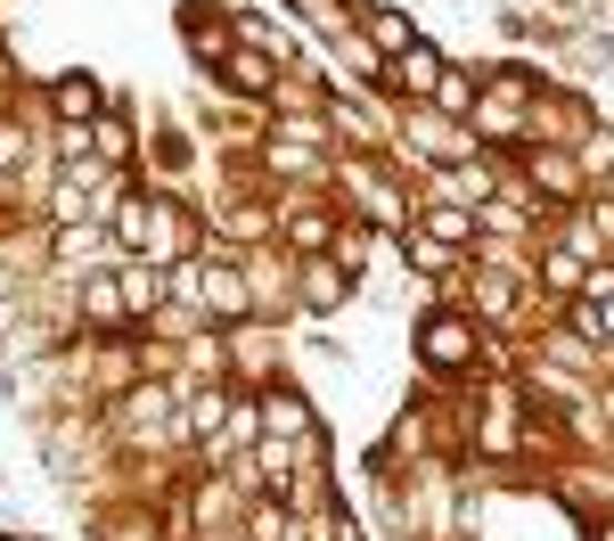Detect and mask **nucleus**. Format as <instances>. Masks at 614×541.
I'll return each instance as SVG.
<instances>
[{
  "label": "nucleus",
  "instance_id": "obj_8",
  "mask_svg": "<svg viewBox=\"0 0 614 541\" xmlns=\"http://www.w3.org/2000/svg\"><path fill=\"white\" fill-rule=\"evenodd\" d=\"M352 190H361V205H369L377 222H393V214H401V205H393V190H386L377 173H352Z\"/></svg>",
  "mask_w": 614,
  "mask_h": 541
},
{
  "label": "nucleus",
  "instance_id": "obj_4",
  "mask_svg": "<svg viewBox=\"0 0 614 541\" xmlns=\"http://www.w3.org/2000/svg\"><path fill=\"white\" fill-rule=\"evenodd\" d=\"M304 304H311V312L345 304V279H336V263H311V270H304Z\"/></svg>",
  "mask_w": 614,
  "mask_h": 541
},
{
  "label": "nucleus",
  "instance_id": "obj_9",
  "mask_svg": "<svg viewBox=\"0 0 614 541\" xmlns=\"http://www.w3.org/2000/svg\"><path fill=\"white\" fill-rule=\"evenodd\" d=\"M205 296H214L222 312H238L246 304V279H238V270H205Z\"/></svg>",
  "mask_w": 614,
  "mask_h": 541
},
{
  "label": "nucleus",
  "instance_id": "obj_3",
  "mask_svg": "<svg viewBox=\"0 0 614 541\" xmlns=\"http://www.w3.org/2000/svg\"><path fill=\"white\" fill-rule=\"evenodd\" d=\"M393 82H401L410 99H418V91H434V82H442V58L427 50V41H410V50L393 58Z\"/></svg>",
  "mask_w": 614,
  "mask_h": 541
},
{
  "label": "nucleus",
  "instance_id": "obj_2",
  "mask_svg": "<svg viewBox=\"0 0 614 541\" xmlns=\"http://www.w3.org/2000/svg\"><path fill=\"white\" fill-rule=\"evenodd\" d=\"M410 140H418L434 164H459V156H468V132H451L442 115H410Z\"/></svg>",
  "mask_w": 614,
  "mask_h": 541
},
{
  "label": "nucleus",
  "instance_id": "obj_6",
  "mask_svg": "<svg viewBox=\"0 0 614 541\" xmlns=\"http://www.w3.org/2000/svg\"><path fill=\"white\" fill-rule=\"evenodd\" d=\"M369 41H377V50H393V58H401V50H410V25H401L393 9H369Z\"/></svg>",
  "mask_w": 614,
  "mask_h": 541
},
{
  "label": "nucleus",
  "instance_id": "obj_10",
  "mask_svg": "<svg viewBox=\"0 0 614 541\" xmlns=\"http://www.w3.org/2000/svg\"><path fill=\"white\" fill-rule=\"evenodd\" d=\"M270 427L279 435H311V410L295 402V394H279V402H270Z\"/></svg>",
  "mask_w": 614,
  "mask_h": 541
},
{
  "label": "nucleus",
  "instance_id": "obj_1",
  "mask_svg": "<svg viewBox=\"0 0 614 541\" xmlns=\"http://www.w3.org/2000/svg\"><path fill=\"white\" fill-rule=\"evenodd\" d=\"M468 353H475L468 320H427V361L434 369H468Z\"/></svg>",
  "mask_w": 614,
  "mask_h": 541
},
{
  "label": "nucleus",
  "instance_id": "obj_7",
  "mask_svg": "<svg viewBox=\"0 0 614 541\" xmlns=\"http://www.w3.org/2000/svg\"><path fill=\"white\" fill-rule=\"evenodd\" d=\"M58 108H66V115H99V82L66 74V82H58Z\"/></svg>",
  "mask_w": 614,
  "mask_h": 541
},
{
  "label": "nucleus",
  "instance_id": "obj_5",
  "mask_svg": "<svg viewBox=\"0 0 614 541\" xmlns=\"http://www.w3.org/2000/svg\"><path fill=\"white\" fill-rule=\"evenodd\" d=\"M156 296H164V270H147V263H132V270H123V304H132V312H147Z\"/></svg>",
  "mask_w": 614,
  "mask_h": 541
},
{
  "label": "nucleus",
  "instance_id": "obj_12",
  "mask_svg": "<svg viewBox=\"0 0 614 541\" xmlns=\"http://www.w3.org/2000/svg\"><path fill=\"white\" fill-rule=\"evenodd\" d=\"M108 541H147V525H115V533H108Z\"/></svg>",
  "mask_w": 614,
  "mask_h": 541
},
{
  "label": "nucleus",
  "instance_id": "obj_11",
  "mask_svg": "<svg viewBox=\"0 0 614 541\" xmlns=\"http://www.w3.org/2000/svg\"><path fill=\"white\" fill-rule=\"evenodd\" d=\"M427 231H434V238H468V214H459V205H434Z\"/></svg>",
  "mask_w": 614,
  "mask_h": 541
},
{
  "label": "nucleus",
  "instance_id": "obj_13",
  "mask_svg": "<svg viewBox=\"0 0 614 541\" xmlns=\"http://www.w3.org/2000/svg\"><path fill=\"white\" fill-rule=\"evenodd\" d=\"M598 541H606V533H598Z\"/></svg>",
  "mask_w": 614,
  "mask_h": 541
}]
</instances>
